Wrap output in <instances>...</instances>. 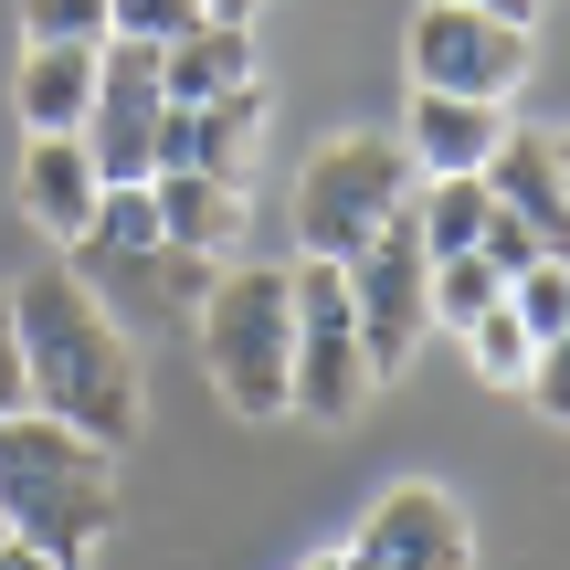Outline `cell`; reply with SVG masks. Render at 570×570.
<instances>
[{"label": "cell", "mask_w": 570, "mask_h": 570, "mask_svg": "<svg viewBox=\"0 0 570 570\" xmlns=\"http://www.w3.org/2000/svg\"><path fill=\"white\" fill-rule=\"evenodd\" d=\"M529 391H539V412H550V423L570 412V348H560V338L539 348V370H529Z\"/></svg>", "instance_id": "26"}, {"label": "cell", "mask_w": 570, "mask_h": 570, "mask_svg": "<svg viewBox=\"0 0 570 570\" xmlns=\"http://www.w3.org/2000/svg\"><path fill=\"white\" fill-rule=\"evenodd\" d=\"M11 106H21V138H75L96 106V42H21Z\"/></svg>", "instance_id": "13"}, {"label": "cell", "mask_w": 570, "mask_h": 570, "mask_svg": "<svg viewBox=\"0 0 570 570\" xmlns=\"http://www.w3.org/2000/svg\"><path fill=\"white\" fill-rule=\"evenodd\" d=\"M402 202H412V159L391 138H327L306 159V180H296V244L317 265H348Z\"/></svg>", "instance_id": "5"}, {"label": "cell", "mask_w": 570, "mask_h": 570, "mask_svg": "<svg viewBox=\"0 0 570 570\" xmlns=\"http://www.w3.org/2000/svg\"><path fill=\"white\" fill-rule=\"evenodd\" d=\"M96 159H85V138H32L21 148V212H32V233H53V244H85V223H96Z\"/></svg>", "instance_id": "15"}, {"label": "cell", "mask_w": 570, "mask_h": 570, "mask_svg": "<svg viewBox=\"0 0 570 570\" xmlns=\"http://www.w3.org/2000/svg\"><path fill=\"white\" fill-rule=\"evenodd\" d=\"M254 11H265V0H202V21H244V32H254Z\"/></svg>", "instance_id": "29"}, {"label": "cell", "mask_w": 570, "mask_h": 570, "mask_svg": "<svg viewBox=\"0 0 570 570\" xmlns=\"http://www.w3.org/2000/svg\"><path fill=\"white\" fill-rule=\"evenodd\" d=\"M159 117H169V85H159V42H96V106H85V159L96 180H148L159 169Z\"/></svg>", "instance_id": "9"}, {"label": "cell", "mask_w": 570, "mask_h": 570, "mask_svg": "<svg viewBox=\"0 0 570 570\" xmlns=\"http://www.w3.org/2000/svg\"><path fill=\"white\" fill-rule=\"evenodd\" d=\"M148 190H159V233L180 254L244 244V180H223V169H148Z\"/></svg>", "instance_id": "16"}, {"label": "cell", "mask_w": 570, "mask_h": 570, "mask_svg": "<svg viewBox=\"0 0 570 570\" xmlns=\"http://www.w3.org/2000/svg\"><path fill=\"white\" fill-rule=\"evenodd\" d=\"M63 265H75V285L127 327V338H148V327H190V317H202L212 275H223V254H180V244H148V254L63 244Z\"/></svg>", "instance_id": "8"}, {"label": "cell", "mask_w": 570, "mask_h": 570, "mask_svg": "<svg viewBox=\"0 0 570 570\" xmlns=\"http://www.w3.org/2000/svg\"><path fill=\"white\" fill-rule=\"evenodd\" d=\"M190 21H202V0H106V32L127 42H180Z\"/></svg>", "instance_id": "24"}, {"label": "cell", "mask_w": 570, "mask_h": 570, "mask_svg": "<svg viewBox=\"0 0 570 570\" xmlns=\"http://www.w3.org/2000/svg\"><path fill=\"white\" fill-rule=\"evenodd\" d=\"M254 127H265V96H212V106H169L159 117V169H223V180H244L254 159Z\"/></svg>", "instance_id": "14"}, {"label": "cell", "mask_w": 570, "mask_h": 570, "mask_svg": "<svg viewBox=\"0 0 570 570\" xmlns=\"http://www.w3.org/2000/svg\"><path fill=\"white\" fill-rule=\"evenodd\" d=\"M465 11H497V21H539V0H465Z\"/></svg>", "instance_id": "30"}, {"label": "cell", "mask_w": 570, "mask_h": 570, "mask_svg": "<svg viewBox=\"0 0 570 570\" xmlns=\"http://www.w3.org/2000/svg\"><path fill=\"white\" fill-rule=\"evenodd\" d=\"M497 296H508V285H497L487 254H433V327H475Z\"/></svg>", "instance_id": "21"}, {"label": "cell", "mask_w": 570, "mask_h": 570, "mask_svg": "<svg viewBox=\"0 0 570 570\" xmlns=\"http://www.w3.org/2000/svg\"><path fill=\"white\" fill-rule=\"evenodd\" d=\"M0 570H63V560H42L32 539H0Z\"/></svg>", "instance_id": "28"}, {"label": "cell", "mask_w": 570, "mask_h": 570, "mask_svg": "<svg viewBox=\"0 0 570 570\" xmlns=\"http://www.w3.org/2000/svg\"><path fill=\"white\" fill-rule=\"evenodd\" d=\"M338 285H348V327H360L370 391L402 381L412 348L433 338V254H423V233H412V202H402V212H391V223L338 265Z\"/></svg>", "instance_id": "4"}, {"label": "cell", "mask_w": 570, "mask_h": 570, "mask_svg": "<svg viewBox=\"0 0 570 570\" xmlns=\"http://www.w3.org/2000/svg\"><path fill=\"white\" fill-rule=\"evenodd\" d=\"M0 539H11V518H0Z\"/></svg>", "instance_id": "32"}, {"label": "cell", "mask_w": 570, "mask_h": 570, "mask_svg": "<svg viewBox=\"0 0 570 570\" xmlns=\"http://www.w3.org/2000/svg\"><path fill=\"white\" fill-rule=\"evenodd\" d=\"M11 338H21V412H53L106 454L138 433V338L75 285V265H32L11 285Z\"/></svg>", "instance_id": "1"}, {"label": "cell", "mask_w": 570, "mask_h": 570, "mask_svg": "<svg viewBox=\"0 0 570 570\" xmlns=\"http://www.w3.org/2000/svg\"><path fill=\"white\" fill-rule=\"evenodd\" d=\"M475 254L497 265V285H518V275L539 265V254H560V244H539V233L518 223V212H487V233H475Z\"/></svg>", "instance_id": "25"}, {"label": "cell", "mask_w": 570, "mask_h": 570, "mask_svg": "<svg viewBox=\"0 0 570 570\" xmlns=\"http://www.w3.org/2000/svg\"><path fill=\"white\" fill-rule=\"evenodd\" d=\"M348 570H475V529H465V508H454L444 487H391V497H370V518L348 529Z\"/></svg>", "instance_id": "10"}, {"label": "cell", "mask_w": 570, "mask_h": 570, "mask_svg": "<svg viewBox=\"0 0 570 570\" xmlns=\"http://www.w3.org/2000/svg\"><path fill=\"white\" fill-rule=\"evenodd\" d=\"M0 412H21V338H11V296H0Z\"/></svg>", "instance_id": "27"}, {"label": "cell", "mask_w": 570, "mask_h": 570, "mask_svg": "<svg viewBox=\"0 0 570 570\" xmlns=\"http://www.w3.org/2000/svg\"><path fill=\"white\" fill-rule=\"evenodd\" d=\"M190 327H202V370L233 423H285V360H296L285 265H223Z\"/></svg>", "instance_id": "3"}, {"label": "cell", "mask_w": 570, "mask_h": 570, "mask_svg": "<svg viewBox=\"0 0 570 570\" xmlns=\"http://www.w3.org/2000/svg\"><path fill=\"white\" fill-rule=\"evenodd\" d=\"M475 180H487V202L518 212L539 244H560L570 180H560V138H550V127H497V148H487V169H475Z\"/></svg>", "instance_id": "11"}, {"label": "cell", "mask_w": 570, "mask_h": 570, "mask_svg": "<svg viewBox=\"0 0 570 570\" xmlns=\"http://www.w3.org/2000/svg\"><path fill=\"white\" fill-rule=\"evenodd\" d=\"M508 317L529 327L539 348H550V338H570V275H560V254H539V265L508 285Z\"/></svg>", "instance_id": "22"}, {"label": "cell", "mask_w": 570, "mask_h": 570, "mask_svg": "<svg viewBox=\"0 0 570 570\" xmlns=\"http://www.w3.org/2000/svg\"><path fill=\"white\" fill-rule=\"evenodd\" d=\"M85 244H106V254L169 244V233H159V190H148V180H106V190H96V223H85Z\"/></svg>", "instance_id": "19"}, {"label": "cell", "mask_w": 570, "mask_h": 570, "mask_svg": "<svg viewBox=\"0 0 570 570\" xmlns=\"http://www.w3.org/2000/svg\"><path fill=\"white\" fill-rule=\"evenodd\" d=\"M285 306H296V360H285V423H348L370 402V360L348 327V285L338 265H285Z\"/></svg>", "instance_id": "6"}, {"label": "cell", "mask_w": 570, "mask_h": 570, "mask_svg": "<svg viewBox=\"0 0 570 570\" xmlns=\"http://www.w3.org/2000/svg\"><path fill=\"white\" fill-rule=\"evenodd\" d=\"M0 518H11V539H32L42 560L85 570L117 539V454L85 444L53 412H0Z\"/></svg>", "instance_id": "2"}, {"label": "cell", "mask_w": 570, "mask_h": 570, "mask_svg": "<svg viewBox=\"0 0 570 570\" xmlns=\"http://www.w3.org/2000/svg\"><path fill=\"white\" fill-rule=\"evenodd\" d=\"M487 180L475 169H444V180H412V233H423V254H475V233H487Z\"/></svg>", "instance_id": "18"}, {"label": "cell", "mask_w": 570, "mask_h": 570, "mask_svg": "<svg viewBox=\"0 0 570 570\" xmlns=\"http://www.w3.org/2000/svg\"><path fill=\"white\" fill-rule=\"evenodd\" d=\"M497 106H475V96H433V85H412V106H402V159H412V180H444V169H487V148H497Z\"/></svg>", "instance_id": "12"}, {"label": "cell", "mask_w": 570, "mask_h": 570, "mask_svg": "<svg viewBox=\"0 0 570 570\" xmlns=\"http://www.w3.org/2000/svg\"><path fill=\"white\" fill-rule=\"evenodd\" d=\"M306 570H348V560H338V550H317V560H306Z\"/></svg>", "instance_id": "31"}, {"label": "cell", "mask_w": 570, "mask_h": 570, "mask_svg": "<svg viewBox=\"0 0 570 570\" xmlns=\"http://www.w3.org/2000/svg\"><path fill=\"white\" fill-rule=\"evenodd\" d=\"M159 85H169V106L244 96V85H254V32H244V21H190L180 42H159Z\"/></svg>", "instance_id": "17"}, {"label": "cell", "mask_w": 570, "mask_h": 570, "mask_svg": "<svg viewBox=\"0 0 570 570\" xmlns=\"http://www.w3.org/2000/svg\"><path fill=\"white\" fill-rule=\"evenodd\" d=\"M454 338L475 348V370H487L497 391H529V370H539V338H529V327L508 317V296H497V306H487L475 327H454Z\"/></svg>", "instance_id": "20"}, {"label": "cell", "mask_w": 570, "mask_h": 570, "mask_svg": "<svg viewBox=\"0 0 570 570\" xmlns=\"http://www.w3.org/2000/svg\"><path fill=\"white\" fill-rule=\"evenodd\" d=\"M529 21H497V11H465V0H423L412 11V85L433 96H475V106H508L529 85Z\"/></svg>", "instance_id": "7"}, {"label": "cell", "mask_w": 570, "mask_h": 570, "mask_svg": "<svg viewBox=\"0 0 570 570\" xmlns=\"http://www.w3.org/2000/svg\"><path fill=\"white\" fill-rule=\"evenodd\" d=\"M21 42H106V0H21Z\"/></svg>", "instance_id": "23"}]
</instances>
